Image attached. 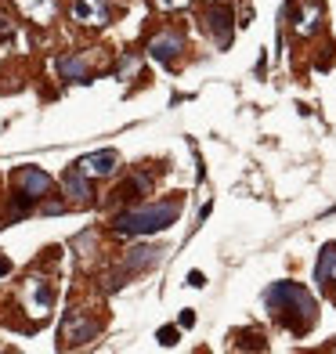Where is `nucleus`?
Wrapping results in <instances>:
<instances>
[{
  "label": "nucleus",
  "mask_w": 336,
  "mask_h": 354,
  "mask_svg": "<svg viewBox=\"0 0 336 354\" xmlns=\"http://www.w3.org/2000/svg\"><path fill=\"white\" fill-rule=\"evenodd\" d=\"M268 308L275 311V318L282 326H290L293 333H308L311 322H315V300L308 289H300L293 282H279L268 289Z\"/></svg>",
  "instance_id": "f257e3e1"
},
{
  "label": "nucleus",
  "mask_w": 336,
  "mask_h": 354,
  "mask_svg": "<svg viewBox=\"0 0 336 354\" xmlns=\"http://www.w3.org/2000/svg\"><path fill=\"white\" fill-rule=\"evenodd\" d=\"M174 221H178V203H152V206H141V210L116 217L112 228L120 235H152V232H163Z\"/></svg>",
  "instance_id": "f03ea898"
},
{
  "label": "nucleus",
  "mask_w": 336,
  "mask_h": 354,
  "mask_svg": "<svg viewBox=\"0 0 336 354\" xmlns=\"http://www.w3.org/2000/svg\"><path fill=\"white\" fill-rule=\"evenodd\" d=\"M26 308L37 322L47 318V311H51V282H47L44 275L26 279Z\"/></svg>",
  "instance_id": "7ed1b4c3"
},
{
  "label": "nucleus",
  "mask_w": 336,
  "mask_h": 354,
  "mask_svg": "<svg viewBox=\"0 0 336 354\" xmlns=\"http://www.w3.org/2000/svg\"><path fill=\"white\" fill-rule=\"evenodd\" d=\"M116 167H120V152H112V149H98L76 163V170L84 177H109V174H116Z\"/></svg>",
  "instance_id": "20e7f679"
},
{
  "label": "nucleus",
  "mask_w": 336,
  "mask_h": 354,
  "mask_svg": "<svg viewBox=\"0 0 336 354\" xmlns=\"http://www.w3.org/2000/svg\"><path fill=\"white\" fill-rule=\"evenodd\" d=\"M73 22L102 29V26H109V4L105 0H76L73 4Z\"/></svg>",
  "instance_id": "39448f33"
},
{
  "label": "nucleus",
  "mask_w": 336,
  "mask_h": 354,
  "mask_svg": "<svg viewBox=\"0 0 336 354\" xmlns=\"http://www.w3.org/2000/svg\"><path fill=\"white\" fill-rule=\"evenodd\" d=\"M203 26H206V33H214L217 47H224L232 40V11L228 8H210L203 15Z\"/></svg>",
  "instance_id": "423d86ee"
},
{
  "label": "nucleus",
  "mask_w": 336,
  "mask_h": 354,
  "mask_svg": "<svg viewBox=\"0 0 336 354\" xmlns=\"http://www.w3.org/2000/svg\"><path fill=\"white\" fill-rule=\"evenodd\" d=\"M181 47H185L181 33H159V37L149 44V55H152L156 62H163V66H170V62L181 55Z\"/></svg>",
  "instance_id": "0eeeda50"
},
{
  "label": "nucleus",
  "mask_w": 336,
  "mask_h": 354,
  "mask_svg": "<svg viewBox=\"0 0 336 354\" xmlns=\"http://www.w3.org/2000/svg\"><path fill=\"white\" fill-rule=\"evenodd\" d=\"M15 4H19V11L26 15L29 22H37V26L55 22V15H58V4H55V0H15Z\"/></svg>",
  "instance_id": "6e6552de"
},
{
  "label": "nucleus",
  "mask_w": 336,
  "mask_h": 354,
  "mask_svg": "<svg viewBox=\"0 0 336 354\" xmlns=\"http://www.w3.org/2000/svg\"><path fill=\"white\" fill-rule=\"evenodd\" d=\"M318 22H322V4H315V0H300L293 29H297L300 37H311L315 29H318Z\"/></svg>",
  "instance_id": "1a4fd4ad"
},
{
  "label": "nucleus",
  "mask_w": 336,
  "mask_h": 354,
  "mask_svg": "<svg viewBox=\"0 0 336 354\" xmlns=\"http://www.w3.org/2000/svg\"><path fill=\"white\" fill-rule=\"evenodd\" d=\"M62 336H66L69 344H84L87 336H94V326L84 318V315H76V311H69L66 315V322H62Z\"/></svg>",
  "instance_id": "9d476101"
},
{
  "label": "nucleus",
  "mask_w": 336,
  "mask_h": 354,
  "mask_svg": "<svg viewBox=\"0 0 336 354\" xmlns=\"http://www.w3.org/2000/svg\"><path fill=\"white\" fill-rule=\"evenodd\" d=\"M19 188L22 192H29V196H44L47 188H51V174H44V170H37V167H26L22 174H19Z\"/></svg>",
  "instance_id": "9b49d317"
},
{
  "label": "nucleus",
  "mask_w": 336,
  "mask_h": 354,
  "mask_svg": "<svg viewBox=\"0 0 336 354\" xmlns=\"http://www.w3.org/2000/svg\"><path fill=\"white\" fill-rule=\"evenodd\" d=\"M315 282L322 286V289L336 286V246H326V250H322V257H318V268H315Z\"/></svg>",
  "instance_id": "f8f14e48"
},
{
  "label": "nucleus",
  "mask_w": 336,
  "mask_h": 354,
  "mask_svg": "<svg viewBox=\"0 0 336 354\" xmlns=\"http://www.w3.org/2000/svg\"><path fill=\"white\" fill-rule=\"evenodd\" d=\"M62 188L69 192V196L76 203H91V188H87V177L80 174V170H69L66 177H62Z\"/></svg>",
  "instance_id": "ddd939ff"
},
{
  "label": "nucleus",
  "mask_w": 336,
  "mask_h": 354,
  "mask_svg": "<svg viewBox=\"0 0 336 354\" xmlns=\"http://www.w3.org/2000/svg\"><path fill=\"white\" fill-rule=\"evenodd\" d=\"M58 73L69 76V80H84L87 76V62H80V58H58Z\"/></svg>",
  "instance_id": "4468645a"
},
{
  "label": "nucleus",
  "mask_w": 336,
  "mask_h": 354,
  "mask_svg": "<svg viewBox=\"0 0 336 354\" xmlns=\"http://www.w3.org/2000/svg\"><path fill=\"white\" fill-rule=\"evenodd\" d=\"M156 257H159V250H134V257L127 261V268H131V271L149 268V264H156Z\"/></svg>",
  "instance_id": "2eb2a0df"
},
{
  "label": "nucleus",
  "mask_w": 336,
  "mask_h": 354,
  "mask_svg": "<svg viewBox=\"0 0 336 354\" xmlns=\"http://www.w3.org/2000/svg\"><path fill=\"white\" fill-rule=\"evenodd\" d=\"M159 344H163V347L178 344V329H159Z\"/></svg>",
  "instance_id": "dca6fc26"
},
{
  "label": "nucleus",
  "mask_w": 336,
  "mask_h": 354,
  "mask_svg": "<svg viewBox=\"0 0 336 354\" xmlns=\"http://www.w3.org/2000/svg\"><path fill=\"white\" fill-rule=\"evenodd\" d=\"M156 4L163 8V11H178V8H185V4H188V0H156Z\"/></svg>",
  "instance_id": "f3484780"
},
{
  "label": "nucleus",
  "mask_w": 336,
  "mask_h": 354,
  "mask_svg": "<svg viewBox=\"0 0 336 354\" xmlns=\"http://www.w3.org/2000/svg\"><path fill=\"white\" fill-rule=\"evenodd\" d=\"M203 282H206V279L199 275V271H192V275H188V286H203Z\"/></svg>",
  "instance_id": "a211bd4d"
},
{
  "label": "nucleus",
  "mask_w": 336,
  "mask_h": 354,
  "mask_svg": "<svg viewBox=\"0 0 336 354\" xmlns=\"http://www.w3.org/2000/svg\"><path fill=\"white\" fill-rule=\"evenodd\" d=\"M11 268H15V264L8 261V257H0V275H8V271H11Z\"/></svg>",
  "instance_id": "6ab92c4d"
},
{
  "label": "nucleus",
  "mask_w": 336,
  "mask_h": 354,
  "mask_svg": "<svg viewBox=\"0 0 336 354\" xmlns=\"http://www.w3.org/2000/svg\"><path fill=\"white\" fill-rule=\"evenodd\" d=\"M8 29H11V22L4 19V15H0V33H8Z\"/></svg>",
  "instance_id": "aec40b11"
}]
</instances>
